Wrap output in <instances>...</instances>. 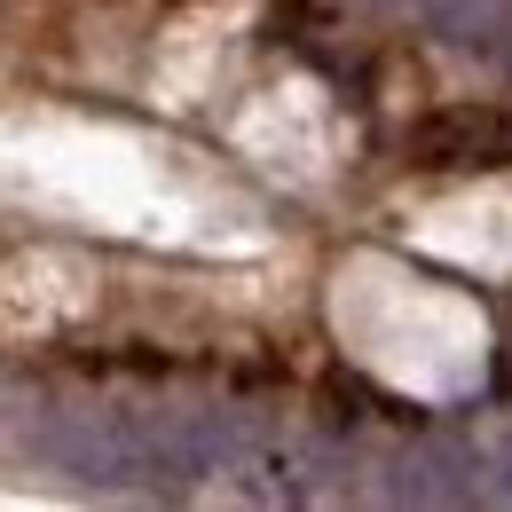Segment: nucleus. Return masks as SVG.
Segmentation results:
<instances>
[{"instance_id":"2","label":"nucleus","mask_w":512,"mask_h":512,"mask_svg":"<svg viewBox=\"0 0 512 512\" xmlns=\"http://www.w3.org/2000/svg\"><path fill=\"white\" fill-rule=\"evenodd\" d=\"M505 56H512V24H505Z\"/></svg>"},{"instance_id":"1","label":"nucleus","mask_w":512,"mask_h":512,"mask_svg":"<svg viewBox=\"0 0 512 512\" xmlns=\"http://www.w3.org/2000/svg\"><path fill=\"white\" fill-rule=\"evenodd\" d=\"M426 24L457 40V48H473V40H505L512 24V0H426Z\"/></svg>"}]
</instances>
